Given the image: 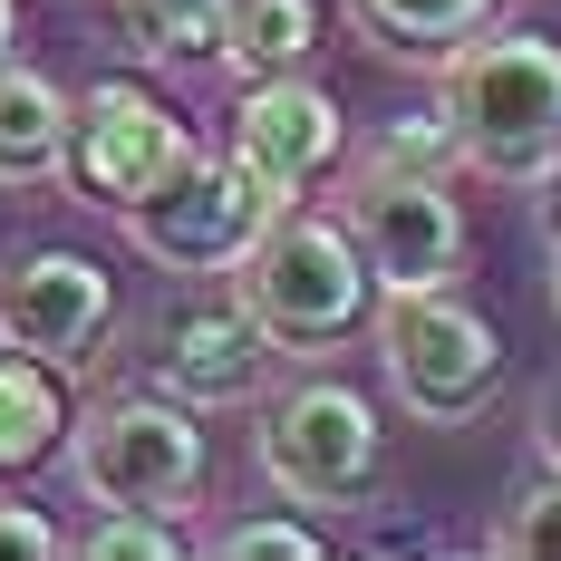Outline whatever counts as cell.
Returning a JSON list of instances; mask_svg holds the SVG:
<instances>
[{
    "mask_svg": "<svg viewBox=\"0 0 561 561\" xmlns=\"http://www.w3.org/2000/svg\"><path fill=\"white\" fill-rule=\"evenodd\" d=\"M436 107H446L455 156L474 174H504V184L561 174V39L474 30L446 58V98Z\"/></svg>",
    "mask_w": 561,
    "mask_h": 561,
    "instance_id": "obj_1",
    "label": "cell"
},
{
    "mask_svg": "<svg viewBox=\"0 0 561 561\" xmlns=\"http://www.w3.org/2000/svg\"><path fill=\"white\" fill-rule=\"evenodd\" d=\"M10 39H20V0H0V58H10Z\"/></svg>",
    "mask_w": 561,
    "mask_h": 561,
    "instance_id": "obj_22",
    "label": "cell"
},
{
    "mask_svg": "<svg viewBox=\"0 0 561 561\" xmlns=\"http://www.w3.org/2000/svg\"><path fill=\"white\" fill-rule=\"evenodd\" d=\"M232 300L272 330V348L320 358V348H339L348 330H368L378 280L358 262L348 224H320V214H290V204H280L272 224H262V242L232 262Z\"/></svg>",
    "mask_w": 561,
    "mask_h": 561,
    "instance_id": "obj_2",
    "label": "cell"
},
{
    "mask_svg": "<svg viewBox=\"0 0 561 561\" xmlns=\"http://www.w3.org/2000/svg\"><path fill=\"white\" fill-rule=\"evenodd\" d=\"M116 20L146 58H224L232 0H116Z\"/></svg>",
    "mask_w": 561,
    "mask_h": 561,
    "instance_id": "obj_16",
    "label": "cell"
},
{
    "mask_svg": "<svg viewBox=\"0 0 561 561\" xmlns=\"http://www.w3.org/2000/svg\"><path fill=\"white\" fill-rule=\"evenodd\" d=\"M49 174H68V88L0 58V184H49Z\"/></svg>",
    "mask_w": 561,
    "mask_h": 561,
    "instance_id": "obj_12",
    "label": "cell"
},
{
    "mask_svg": "<svg viewBox=\"0 0 561 561\" xmlns=\"http://www.w3.org/2000/svg\"><path fill=\"white\" fill-rule=\"evenodd\" d=\"M78 552H88V561H184V533H174V513L107 504V523H98Z\"/></svg>",
    "mask_w": 561,
    "mask_h": 561,
    "instance_id": "obj_18",
    "label": "cell"
},
{
    "mask_svg": "<svg viewBox=\"0 0 561 561\" xmlns=\"http://www.w3.org/2000/svg\"><path fill=\"white\" fill-rule=\"evenodd\" d=\"M214 552H232V561H320L330 542H320L310 523H232Z\"/></svg>",
    "mask_w": 561,
    "mask_h": 561,
    "instance_id": "obj_19",
    "label": "cell"
},
{
    "mask_svg": "<svg viewBox=\"0 0 561 561\" xmlns=\"http://www.w3.org/2000/svg\"><path fill=\"white\" fill-rule=\"evenodd\" d=\"M552 300H561V242H552Z\"/></svg>",
    "mask_w": 561,
    "mask_h": 561,
    "instance_id": "obj_23",
    "label": "cell"
},
{
    "mask_svg": "<svg viewBox=\"0 0 561 561\" xmlns=\"http://www.w3.org/2000/svg\"><path fill=\"white\" fill-rule=\"evenodd\" d=\"M348 242H358V262L378 280V300L388 290H446L465 272V214H455L446 174L436 165H378L348 184Z\"/></svg>",
    "mask_w": 561,
    "mask_h": 561,
    "instance_id": "obj_7",
    "label": "cell"
},
{
    "mask_svg": "<svg viewBox=\"0 0 561 561\" xmlns=\"http://www.w3.org/2000/svg\"><path fill=\"white\" fill-rule=\"evenodd\" d=\"M184 156H194V126H184L156 88L98 78L88 98H68V184H78L88 204L126 214V204L156 194Z\"/></svg>",
    "mask_w": 561,
    "mask_h": 561,
    "instance_id": "obj_8",
    "label": "cell"
},
{
    "mask_svg": "<svg viewBox=\"0 0 561 561\" xmlns=\"http://www.w3.org/2000/svg\"><path fill=\"white\" fill-rule=\"evenodd\" d=\"M116 320V280L88 252H10L0 262V348H30L49 368H88Z\"/></svg>",
    "mask_w": 561,
    "mask_h": 561,
    "instance_id": "obj_9",
    "label": "cell"
},
{
    "mask_svg": "<svg viewBox=\"0 0 561 561\" xmlns=\"http://www.w3.org/2000/svg\"><path fill=\"white\" fill-rule=\"evenodd\" d=\"M204 426L184 397H107L68 426V474L88 504H136V513H184L204 494Z\"/></svg>",
    "mask_w": 561,
    "mask_h": 561,
    "instance_id": "obj_3",
    "label": "cell"
},
{
    "mask_svg": "<svg viewBox=\"0 0 561 561\" xmlns=\"http://www.w3.org/2000/svg\"><path fill=\"white\" fill-rule=\"evenodd\" d=\"M494 552H513V561H561V465H552V474H533V484L504 504Z\"/></svg>",
    "mask_w": 561,
    "mask_h": 561,
    "instance_id": "obj_17",
    "label": "cell"
},
{
    "mask_svg": "<svg viewBox=\"0 0 561 561\" xmlns=\"http://www.w3.org/2000/svg\"><path fill=\"white\" fill-rule=\"evenodd\" d=\"M58 552V523L39 504H0V561H49Z\"/></svg>",
    "mask_w": 561,
    "mask_h": 561,
    "instance_id": "obj_20",
    "label": "cell"
},
{
    "mask_svg": "<svg viewBox=\"0 0 561 561\" xmlns=\"http://www.w3.org/2000/svg\"><path fill=\"white\" fill-rule=\"evenodd\" d=\"M252 455H262V474H272L290 504L348 513V504H368L378 455H388V446H378V407H368L358 388H339V378H300V388L262 416Z\"/></svg>",
    "mask_w": 561,
    "mask_h": 561,
    "instance_id": "obj_6",
    "label": "cell"
},
{
    "mask_svg": "<svg viewBox=\"0 0 561 561\" xmlns=\"http://www.w3.org/2000/svg\"><path fill=\"white\" fill-rule=\"evenodd\" d=\"M378 358H388V388L407 416L426 426H465L484 416V397L504 388V339L484 310H465L446 290H388V320H378Z\"/></svg>",
    "mask_w": 561,
    "mask_h": 561,
    "instance_id": "obj_4",
    "label": "cell"
},
{
    "mask_svg": "<svg viewBox=\"0 0 561 561\" xmlns=\"http://www.w3.org/2000/svg\"><path fill=\"white\" fill-rule=\"evenodd\" d=\"M339 146H348V116H339V98L310 78V68H290V78H252L242 107H232V156L262 174L280 204H300V194L339 165Z\"/></svg>",
    "mask_w": 561,
    "mask_h": 561,
    "instance_id": "obj_10",
    "label": "cell"
},
{
    "mask_svg": "<svg viewBox=\"0 0 561 561\" xmlns=\"http://www.w3.org/2000/svg\"><path fill=\"white\" fill-rule=\"evenodd\" d=\"M280 214V194L262 184V174L242 165V156H184V165L156 184V194H136L116 224H126V242L146 252V262H165V272H232L252 242H262V224Z\"/></svg>",
    "mask_w": 561,
    "mask_h": 561,
    "instance_id": "obj_5",
    "label": "cell"
},
{
    "mask_svg": "<svg viewBox=\"0 0 561 561\" xmlns=\"http://www.w3.org/2000/svg\"><path fill=\"white\" fill-rule=\"evenodd\" d=\"M330 49V0H232L224 58L242 78H290Z\"/></svg>",
    "mask_w": 561,
    "mask_h": 561,
    "instance_id": "obj_13",
    "label": "cell"
},
{
    "mask_svg": "<svg viewBox=\"0 0 561 561\" xmlns=\"http://www.w3.org/2000/svg\"><path fill=\"white\" fill-rule=\"evenodd\" d=\"M272 358H280L272 330H262L242 300H184V310H165V320H156V388L184 397V407L252 397Z\"/></svg>",
    "mask_w": 561,
    "mask_h": 561,
    "instance_id": "obj_11",
    "label": "cell"
},
{
    "mask_svg": "<svg viewBox=\"0 0 561 561\" xmlns=\"http://www.w3.org/2000/svg\"><path fill=\"white\" fill-rule=\"evenodd\" d=\"M358 10V30L397 58H455L474 30H494V10L504 0H348Z\"/></svg>",
    "mask_w": 561,
    "mask_h": 561,
    "instance_id": "obj_15",
    "label": "cell"
},
{
    "mask_svg": "<svg viewBox=\"0 0 561 561\" xmlns=\"http://www.w3.org/2000/svg\"><path fill=\"white\" fill-rule=\"evenodd\" d=\"M68 397H58V368L30 358V348H0V474H30L39 455L68 446Z\"/></svg>",
    "mask_w": 561,
    "mask_h": 561,
    "instance_id": "obj_14",
    "label": "cell"
},
{
    "mask_svg": "<svg viewBox=\"0 0 561 561\" xmlns=\"http://www.w3.org/2000/svg\"><path fill=\"white\" fill-rule=\"evenodd\" d=\"M542 455H552V465H561V397H552V407H542Z\"/></svg>",
    "mask_w": 561,
    "mask_h": 561,
    "instance_id": "obj_21",
    "label": "cell"
}]
</instances>
